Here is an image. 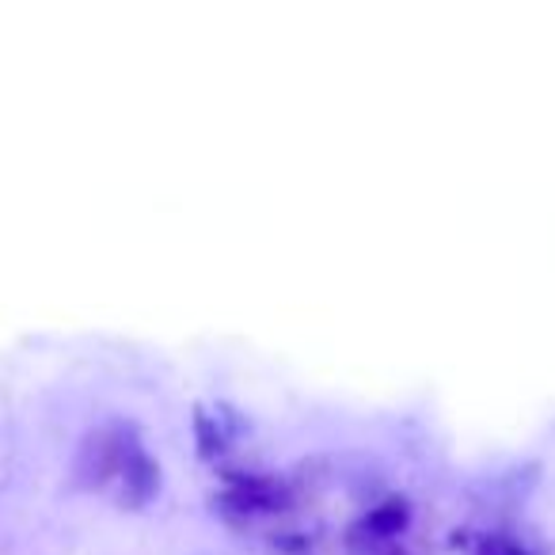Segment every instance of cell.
<instances>
[{
  "label": "cell",
  "mask_w": 555,
  "mask_h": 555,
  "mask_svg": "<svg viewBox=\"0 0 555 555\" xmlns=\"http://www.w3.org/2000/svg\"><path fill=\"white\" fill-rule=\"evenodd\" d=\"M80 476L88 487L100 491H115L118 502L126 506H141L149 494L156 491V464L149 461V453L141 449L138 434L122 423L100 426L92 438L80 449Z\"/></svg>",
  "instance_id": "6da1fadb"
},
{
  "label": "cell",
  "mask_w": 555,
  "mask_h": 555,
  "mask_svg": "<svg viewBox=\"0 0 555 555\" xmlns=\"http://www.w3.org/2000/svg\"><path fill=\"white\" fill-rule=\"evenodd\" d=\"M476 555H532V547L517 544V540H487Z\"/></svg>",
  "instance_id": "7a4b0ae2"
}]
</instances>
